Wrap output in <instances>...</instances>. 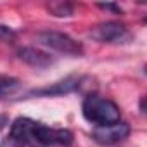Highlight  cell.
<instances>
[{
    "instance_id": "6da1fadb",
    "label": "cell",
    "mask_w": 147,
    "mask_h": 147,
    "mask_svg": "<svg viewBox=\"0 0 147 147\" xmlns=\"http://www.w3.org/2000/svg\"><path fill=\"white\" fill-rule=\"evenodd\" d=\"M82 114L88 123H92L95 126L114 125L121 119V111H119L118 104L114 100L100 97V95L85 97V100L82 104Z\"/></svg>"
},
{
    "instance_id": "7a4b0ae2",
    "label": "cell",
    "mask_w": 147,
    "mask_h": 147,
    "mask_svg": "<svg viewBox=\"0 0 147 147\" xmlns=\"http://www.w3.org/2000/svg\"><path fill=\"white\" fill-rule=\"evenodd\" d=\"M35 40L42 47H47L54 52L71 55V57H82L85 52L83 45L78 40L69 36L67 33H61V31H40V33H36Z\"/></svg>"
},
{
    "instance_id": "3957f363",
    "label": "cell",
    "mask_w": 147,
    "mask_h": 147,
    "mask_svg": "<svg viewBox=\"0 0 147 147\" xmlns=\"http://www.w3.org/2000/svg\"><path fill=\"white\" fill-rule=\"evenodd\" d=\"M31 138L36 147H71L73 133L64 128H50L43 123H33Z\"/></svg>"
},
{
    "instance_id": "277c9868",
    "label": "cell",
    "mask_w": 147,
    "mask_h": 147,
    "mask_svg": "<svg viewBox=\"0 0 147 147\" xmlns=\"http://www.w3.org/2000/svg\"><path fill=\"white\" fill-rule=\"evenodd\" d=\"M33 119L30 118H18L12 121L9 133L0 140V147H36L31 138V126Z\"/></svg>"
},
{
    "instance_id": "5b68a950",
    "label": "cell",
    "mask_w": 147,
    "mask_h": 147,
    "mask_svg": "<svg viewBox=\"0 0 147 147\" xmlns=\"http://www.w3.org/2000/svg\"><path fill=\"white\" fill-rule=\"evenodd\" d=\"M90 36L100 43H125L130 40V31L118 21H107L97 24L90 31Z\"/></svg>"
},
{
    "instance_id": "8992f818",
    "label": "cell",
    "mask_w": 147,
    "mask_h": 147,
    "mask_svg": "<svg viewBox=\"0 0 147 147\" xmlns=\"http://www.w3.org/2000/svg\"><path fill=\"white\" fill-rule=\"evenodd\" d=\"M130 135V125L118 121L114 125H107V126H95V130L92 131V137L95 142L102 144V145H114L121 140H125Z\"/></svg>"
},
{
    "instance_id": "52a82bcc",
    "label": "cell",
    "mask_w": 147,
    "mask_h": 147,
    "mask_svg": "<svg viewBox=\"0 0 147 147\" xmlns=\"http://www.w3.org/2000/svg\"><path fill=\"white\" fill-rule=\"evenodd\" d=\"M80 82H82L80 76H67V78H64L61 82H55L50 87L30 90L24 95V99H30V97H55V95H66V94H71V92L78 90L80 88Z\"/></svg>"
},
{
    "instance_id": "ba28073f",
    "label": "cell",
    "mask_w": 147,
    "mask_h": 147,
    "mask_svg": "<svg viewBox=\"0 0 147 147\" xmlns=\"http://www.w3.org/2000/svg\"><path fill=\"white\" fill-rule=\"evenodd\" d=\"M18 57L26 62L28 66H33V67H38V69H45V67H50L55 59L49 54V52H43L40 49H35V47H23L18 50Z\"/></svg>"
},
{
    "instance_id": "9c48e42d",
    "label": "cell",
    "mask_w": 147,
    "mask_h": 147,
    "mask_svg": "<svg viewBox=\"0 0 147 147\" xmlns=\"http://www.w3.org/2000/svg\"><path fill=\"white\" fill-rule=\"evenodd\" d=\"M21 87V82L14 76H7V75H0V99L12 95L18 88Z\"/></svg>"
},
{
    "instance_id": "30bf717a",
    "label": "cell",
    "mask_w": 147,
    "mask_h": 147,
    "mask_svg": "<svg viewBox=\"0 0 147 147\" xmlns=\"http://www.w3.org/2000/svg\"><path fill=\"white\" fill-rule=\"evenodd\" d=\"M47 7H49L50 14L55 18H69L73 14V5L67 2H50Z\"/></svg>"
},
{
    "instance_id": "8fae6325",
    "label": "cell",
    "mask_w": 147,
    "mask_h": 147,
    "mask_svg": "<svg viewBox=\"0 0 147 147\" xmlns=\"http://www.w3.org/2000/svg\"><path fill=\"white\" fill-rule=\"evenodd\" d=\"M0 38L4 42H14L16 40V31L5 24H0Z\"/></svg>"
},
{
    "instance_id": "7c38bea8",
    "label": "cell",
    "mask_w": 147,
    "mask_h": 147,
    "mask_svg": "<svg viewBox=\"0 0 147 147\" xmlns=\"http://www.w3.org/2000/svg\"><path fill=\"white\" fill-rule=\"evenodd\" d=\"M97 7L102 9V11H109L113 14H121V7L116 5V4H97Z\"/></svg>"
}]
</instances>
